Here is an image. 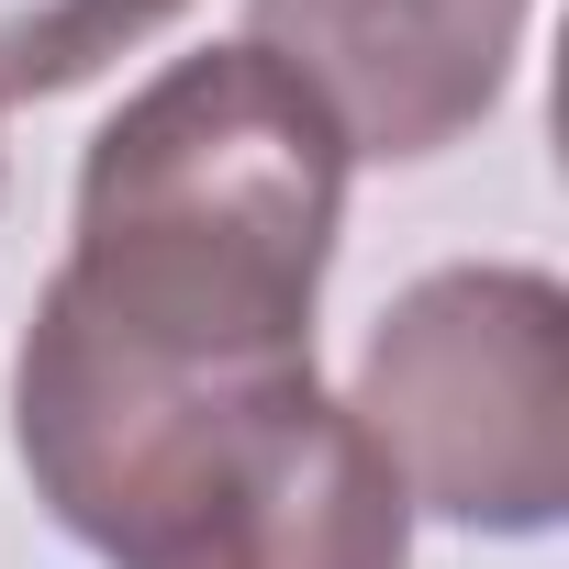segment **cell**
<instances>
[{"label": "cell", "instance_id": "obj_1", "mask_svg": "<svg viewBox=\"0 0 569 569\" xmlns=\"http://www.w3.org/2000/svg\"><path fill=\"white\" fill-rule=\"evenodd\" d=\"M34 502L112 569H413V502L302 369H168L34 302L12 358Z\"/></svg>", "mask_w": 569, "mask_h": 569}, {"label": "cell", "instance_id": "obj_2", "mask_svg": "<svg viewBox=\"0 0 569 569\" xmlns=\"http://www.w3.org/2000/svg\"><path fill=\"white\" fill-rule=\"evenodd\" d=\"M347 223V146L257 46L157 68L79 168L46 302L168 369H302Z\"/></svg>", "mask_w": 569, "mask_h": 569}, {"label": "cell", "instance_id": "obj_3", "mask_svg": "<svg viewBox=\"0 0 569 569\" xmlns=\"http://www.w3.org/2000/svg\"><path fill=\"white\" fill-rule=\"evenodd\" d=\"M347 413L413 513L547 536L569 513V291L547 268H425L380 313Z\"/></svg>", "mask_w": 569, "mask_h": 569}, {"label": "cell", "instance_id": "obj_4", "mask_svg": "<svg viewBox=\"0 0 569 569\" xmlns=\"http://www.w3.org/2000/svg\"><path fill=\"white\" fill-rule=\"evenodd\" d=\"M536 0H246V46L302 79L347 157H447L513 79Z\"/></svg>", "mask_w": 569, "mask_h": 569}, {"label": "cell", "instance_id": "obj_5", "mask_svg": "<svg viewBox=\"0 0 569 569\" xmlns=\"http://www.w3.org/2000/svg\"><path fill=\"white\" fill-rule=\"evenodd\" d=\"M190 0H0V101H57L168 34Z\"/></svg>", "mask_w": 569, "mask_h": 569}]
</instances>
